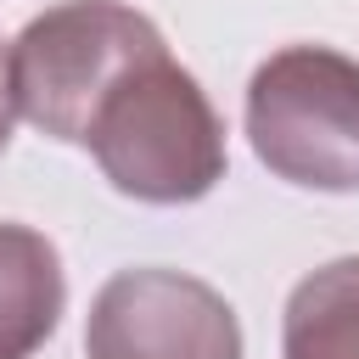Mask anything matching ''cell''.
Returning <instances> with one entry per match:
<instances>
[{"label": "cell", "mask_w": 359, "mask_h": 359, "mask_svg": "<svg viewBox=\"0 0 359 359\" xmlns=\"http://www.w3.org/2000/svg\"><path fill=\"white\" fill-rule=\"evenodd\" d=\"M84 146L123 196L157 208L196 202L224 180V123L168 50L101 101Z\"/></svg>", "instance_id": "1"}, {"label": "cell", "mask_w": 359, "mask_h": 359, "mask_svg": "<svg viewBox=\"0 0 359 359\" xmlns=\"http://www.w3.org/2000/svg\"><path fill=\"white\" fill-rule=\"evenodd\" d=\"M11 90L17 118H28L50 140L84 146L101 101L168 45L151 17L123 0H62L39 11L11 45Z\"/></svg>", "instance_id": "2"}, {"label": "cell", "mask_w": 359, "mask_h": 359, "mask_svg": "<svg viewBox=\"0 0 359 359\" xmlns=\"http://www.w3.org/2000/svg\"><path fill=\"white\" fill-rule=\"evenodd\" d=\"M286 359H359V252L303 275L286 297Z\"/></svg>", "instance_id": "6"}, {"label": "cell", "mask_w": 359, "mask_h": 359, "mask_svg": "<svg viewBox=\"0 0 359 359\" xmlns=\"http://www.w3.org/2000/svg\"><path fill=\"white\" fill-rule=\"evenodd\" d=\"M11 123H17V90H11V50L0 45V151L11 140Z\"/></svg>", "instance_id": "7"}, {"label": "cell", "mask_w": 359, "mask_h": 359, "mask_svg": "<svg viewBox=\"0 0 359 359\" xmlns=\"http://www.w3.org/2000/svg\"><path fill=\"white\" fill-rule=\"evenodd\" d=\"M258 163L303 191H359V62L331 45H286L247 84Z\"/></svg>", "instance_id": "3"}, {"label": "cell", "mask_w": 359, "mask_h": 359, "mask_svg": "<svg viewBox=\"0 0 359 359\" xmlns=\"http://www.w3.org/2000/svg\"><path fill=\"white\" fill-rule=\"evenodd\" d=\"M67 303L56 247L28 224H0V359H34Z\"/></svg>", "instance_id": "5"}, {"label": "cell", "mask_w": 359, "mask_h": 359, "mask_svg": "<svg viewBox=\"0 0 359 359\" xmlns=\"http://www.w3.org/2000/svg\"><path fill=\"white\" fill-rule=\"evenodd\" d=\"M90 359H241L236 309L180 269H118L84 325Z\"/></svg>", "instance_id": "4"}]
</instances>
